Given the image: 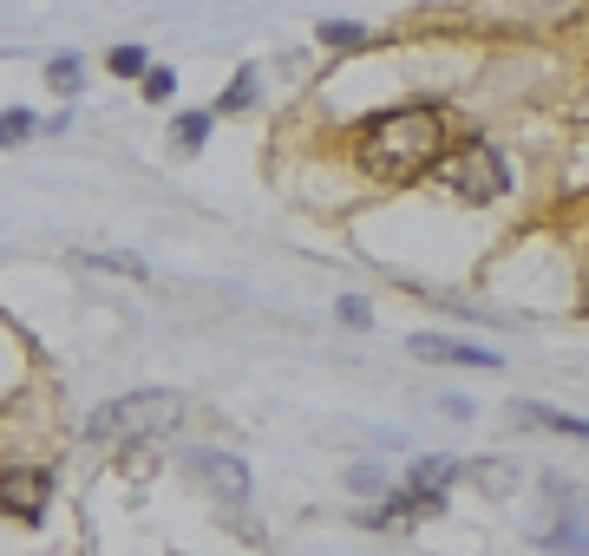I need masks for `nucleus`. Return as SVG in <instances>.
Returning <instances> with one entry per match:
<instances>
[{
    "instance_id": "obj_1",
    "label": "nucleus",
    "mask_w": 589,
    "mask_h": 556,
    "mask_svg": "<svg viewBox=\"0 0 589 556\" xmlns=\"http://www.w3.org/2000/svg\"><path fill=\"white\" fill-rule=\"evenodd\" d=\"M439 151H446V118L433 105H400V111L367 118L354 157L374 184H413L439 164Z\"/></svg>"
},
{
    "instance_id": "obj_2",
    "label": "nucleus",
    "mask_w": 589,
    "mask_h": 556,
    "mask_svg": "<svg viewBox=\"0 0 589 556\" xmlns=\"http://www.w3.org/2000/svg\"><path fill=\"white\" fill-rule=\"evenodd\" d=\"M177 419H184V400H177V393L138 387V393H125V400H105V406L85 419V439H92V446H144V439L170 433Z\"/></svg>"
},
{
    "instance_id": "obj_3",
    "label": "nucleus",
    "mask_w": 589,
    "mask_h": 556,
    "mask_svg": "<svg viewBox=\"0 0 589 556\" xmlns=\"http://www.w3.org/2000/svg\"><path fill=\"white\" fill-rule=\"evenodd\" d=\"M446 190L452 197H466V203H492V197H505L511 190V170H505V157L485 144V138H466L452 157H446Z\"/></svg>"
},
{
    "instance_id": "obj_4",
    "label": "nucleus",
    "mask_w": 589,
    "mask_h": 556,
    "mask_svg": "<svg viewBox=\"0 0 589 556\" xmlns=\"http://www.w3.org/2000/svg\"><path fill=\"white\" fill-rule=\"evenodd\" d=\"M46 505H52V478H46L39 465H13V472H0V511H7V518L39 524Z\"/></svg>"
},
{
    "instance_id": "obj_5",
    "label": "nucleus",
    "mask_w": 589,
    "mask_h": 556,
    "mask_svg": "<svg viewBox=\"0 0 589 556\" xmlns=\"http://www.w3.org/2000/svg\"><path fill=\"white\" fill-rule=\"evenodd\" d=\"M184 472L190 478H203L216 498H229V505H243L249 498V465L243 459H229V452H210V446H197V452H184Z\"/></svg>"
},
{
    "instance_id": "obj_6",
    "label": "nucleus",
    "mask_w": 589,
    "mask_h": 556,
    "mask_svg": "<svg viewBox=\"0 0 589 556\" xmlns=\"http://www.w3.org/2000/svg\"><path fill=\"white\" fill-rule=\"evenodd\" d=\"M407 347H413L420 360H452V367H492V374L505 367V360H498L492 347H466V341H439V334H413Z\"/></svg>"
},
{
    "instance_id": "obj_7",
    "label": "nucleus",
    "mask_w": 589,
    "mask_h": 556,
    "mask_svg": "<svg viewBox=\"0 0 589 556\" xmlns=\"http://www.w3.org/2000/svg\"><path fill=\"white\" fill-rule=\"evenodd\" d=\"M511 419H518V426H544V433H564V439L589 446V419H577V413H557V406H538V400H525V406H511Z\"/></svg>"
},
{
    "instance_id": "obj_8",
    "label": "nucleus",
    "mask_w": 589,
    "mask_h": 556,
    "mask_svg": "<svg viewBox=\"0 0 589 556\" xmlns=\"http://www.w3.org/2000/svg\"><path fill=\"white\" fill-rule=\"evenodd\" d=\"M452 478H459L452 459H420V465H413V492H420V498H446Z\"/></svg>"
},
{
    "instance_id": "obj_9",
    "label": "nucleus",
    "mask_w": 589,
    "mask_h": 556,
    "mask_svg": "<svg viewBox=\"0 0 589 556\" xmlns=\"http://www.w3.org/2000/svg\"><path fill=\"white\" fill-rule=\"evenodd\" d=\"M46 85H52L59 98H72V92L85 85V66H79V52H59V59L46 66Z\"/></svg>"
},
{
    "instance_id": "obj_10",
    "label": "nucleus",
    "mask_w": 589,
    "mask_h": 556,
    "mask_svg": "<svg viewBox=\"0 0 589 556\" xmlns=\"http://www.w3.org/2000/svg\"><path fill=\"white\" fill-rule=\"evenodd\" d=\"M170 138H177V151H203V138H210V111H184Z\"/></svg>"
},
{
    "instance_id": "obj_11",
    "label": "nucleus",
    "mask_w": 589,
    "mask_h": 556,
    "mask_svg": "<svg viewBox=\"0 0 589 556\" xmlns=\"http://www.w3.org/2000/svg\"><path fill=\"white\" fill-rule=\"evenodd\" d=\"M26 138H33V111L7 105V111H0V151H7V144H26Z\"/></svg>"
},
{
    "instance_id": "obj_12",
    "label": "nucleus",
    "mask_w": 589,
    "mask_h": 556,
    "mask_svg": "<svg viewBox=\"0 0 589 556\" xmlns=\"http://www.w3.org/2000/svg\"><path fill=\"white\" fill-rule=\"evenodd\" d=\"M321 46H361V26L354 20H321Z\"/></svg>"
},
{
    "instance_id": "obj_13",
    "label": "nucleus",
    "mask_w": 589,
    "mask_h": 556,
    "mask_svg": "<svg viewBox=\"0 0 589 556\" xmlns=\"http://www.w3.org/2000/svg\"><path fill=\"white\" fill-rule=\"evenodd\" d=\"M111 72H118V79L144 72V46H118V52H111Z\"/></svg>"
},
{
    "instance_id": "obj_14",
    "label": "nucleus",
    "mask_w": 589,
    "mask_h": 556,
    "mask_svg": "<svg viewBox=\"0 0 589 556\" xmlns=\"http://www.w3.org/2000/svg\"><path fill=\"white\" fill-rule=\"evenodd\" d=\"M249 98H256V79H236V85H223V98H216V105H223V111H243Z\"/></svg>"
},
{
    "instance_id": "obj_15",
    "label": "nucleus",
    "mask_w": 589,
    "mask_h": 556,
    "mask_svg": "<svg viewBox=\"0 0 589 556\" xmlns=\"http://www.w3.org/2000/svg\"><path fill=\"white\" fill-rule=\"evenodd\" d=\"M85 262H98V269H118V275L144 282V262H138V256H85Z\"/></svg>"
},
{
    "instance_id": "obj_16",
    "label": "nucleus",
    "mask_w": 589,
    "mask_h": 556,
    "mask_svg": "<svg viewBox=\"0 0 589 556\" xmlns=\"http://www.w3.org/2000/svg\"><path fill=\"white\" fill-rule=\"evenodd\" d=\"M144 98H170V72H144Z\"/></svg>"
},
{
    "instance_id": "obj_17",
    "label": "nucleus",
    "mask_w": 589,
    "mask_h": 556,
    "mask_svg": "<svg viewBox=\"0 0 589 556\" xmlns=\"http://www.w3.org/2000/svg\"><path fill=\"white\" fill-rule=\"evenodd\" d=\"M341 321H354V328H367V301H354V295H347V301H341Z\"/></svg>"
}]
</instances>
